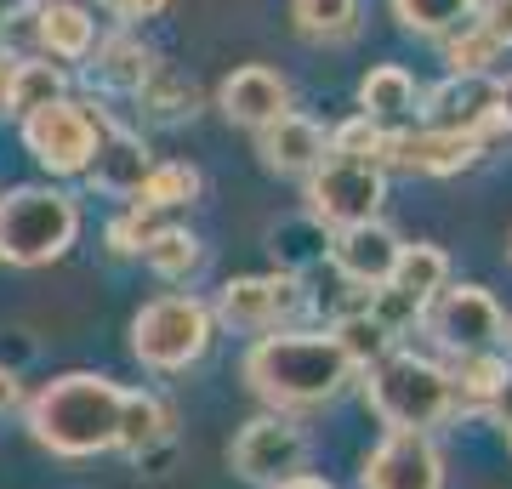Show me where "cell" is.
<instances>
[{
    "label": "cell",
    "instance_id": "1",
    "mask_svg": "<svg viewBox=\"0 0 512 489\" xmlns=\"http://www.w3.org/2000/svg\"><path fill=\"white\" fill-rule=\"evenodd\" d=\"M245 381L268 410L296 416V410L336 404L359 381V370L330 342V330H268L245 353Z\"/></svg>",
    "mask_w": 512,
    "mask_h": 489
},
{
    "label": "cell",
    "instance_id": "2",
    "mask_svg": "<svg viewBox=\"0 0 512 489\" xmlns=\"http://www.w3.org/2000/svg\"><path fill=\"white\" fill-rule=\"evenodd\" d=\"M120 399H126V387L109 376H97V370L52 376L35 399H23L29 438H35L40 450H52L57 461L103 455L120 438Z\"/></svg>",
    "mask_w": 512,
    "mask_h": 489
},
{
    "label": "cell",
    "instance_id": "3",
    "mask_svg": "<svg viewBox=\"0 0 512 489\" xmlns=\"http://www.w3.org/2000/svg\"><path fill=\"white\" fill-rule=\"evenodd\" d=\"M359 387H365L370 416L382 421L387 433H433L456 416L450 370L427 353H410V347H387L376 364H365Z\"/></svg>",
    "mask_w": 512,
    "mask_h": 489
},
{
    "label": "cell",
    "instance_id": "4",
    "mask_svg": "<svg viewBox=\"0 0 512 489\" xmlns=\"http://www.w3.org/2000/svg\"><path fill=\"white\" fill-rule=\"evenodd\" d=\"M80 239V200L57 182H23L0 194V262L6 268H52Z\"/></svg>",
    "mask_w": 512,
    "mask_h": 489
},
{
    "label": "cell",
    "instance_id": "5",
    "mask_svg": "<svg viewBox=\"0 0 512 489\" xmlns=\"http://www.w3.org/2000/svg\"><path fill=\"white\" fill-rule=\"evenodd\" d=\"M217 342V319H211V302L188 296V290H165L154 302L137 308L131 319V353L143 370H160V376H177L188 364H200Z\"/></svg>",
    "mask_w": 512,
    "mask_h": 489
},
{
    "label": "cell",
    "instance_id": "6",
    "mask_svg": "<svg viewBox=\"0 0 512 489\" xmlns=\"http://www.w3.org/2000/svg\"><path fill=\"white\" fill-rule=\"evenodd\" d=\"M302 217L319 222L325 234L353 228V222H376L387 200V171L376 160H348V154H325V165L302 177Z\"/></svg>",
    "mask_w": 512,
    "mask_h": 489
},
{
    "label": "cell",
    "instance_id": "7",
    "mask_svg": "<svg viewBox=\"0 0 512 489\" xmlns=\"http://www.w3.org/2000/svg\"><path fill=\"white\" fill-rule=\"evenodd\" d=\"M109 131V114L97 103H80V97H57L46 109H35L23 120V148L35 154L40 171L52 177H86L97 143Z\"/></svg>",
    "mask_w": 512,
    "mask_h": 489
},
{
    "label": "cell",
    "instance_id": "8",
    "mask_svg": "<svg viewBox=\"0 0 512 489\" xmlns=\"http://www.w3.org/2000/svg\"><path fill=\"white\" fill-rule=\"evenodd\" d=\"M308 313V285L302 273H245L211 296V319L217 330H239V336H268V330H291Z\"/></svg>",
    "mask_w": 512,
    "mask_h": 489
},
{
    "label": "cell",
    "instance_id": "9",
    "mask_svg": "<svg viewBox=\"0 0 512 489\" xmlns=\"http://www.w3.org/2000/svg\"><path fill=\"white\" fill-rule=\"evenodd\" d=\"M427 336L456 359V353H490L507 342V313L484 285H444L427 308H421Z\"/></svg>",
    "mask_w": 512,
    "mask_h": 489
},
{
    "label": "cell",
    "instance_id": "10",
    "mask_svg": "<svg viewBox=\"0 0 512 489\" xmlns=\"http://www.w3.org/2000/svg\"><path fill=\"white\" fill-rule=\"evenodd\" d=\"M490 154V143H478L467 131H444V126H387L376 165L382 171H404V177H456L473 171Z\"/></svg>",
    "mask_w": 512,
    "mask_h": 489
},
{
    "label": "cell",
    "instance_id": "11",
    "mask_svg": "<svg viewBox=\"0 0 512 489\" xmlns=\"http://www.w3.org/2000/svg\"><path fill=\"white\" fill-rule=\"evenodd\" d=\"M416 114L421 126L467 131L478 143L512 137V126L501 120V103H495V74H444L439 86H427L416 97Z\"/></svg>",
    "mask_w": 512,
    "mask_h": 489
},
{
    "label": "cell",
    "instance_id": "12",
    "mask_svg": "<svg viewBox=\"0 0 512 489\" xmlns=\"http://www.w3.org/2000/svg\"><path fill=\"white\" fill-rule=\"evenodd\" d=\"M228 467H234V478H245V484L274 489V484H285V478H296V472H308V438H302V427H296L291 416L268 410V416H256V421L239 427L234 450H228Z\"/></svg>",
    "mask_w": 512,
    "mask_h": 489
},
{
    "label": "cell",
    "instance_id": "13",
    "mask_svg": "<svg viewBox=\"0 0 512 489\" xmlns=\"http://www.w3.org/2000/svg\"><path fill=\"white\" fill-rule=\"evenodd\" d=\"M359 489H444V455L433 433H387L365 455Z\"/></svg>",
    "mask_w": 512,
    "mask_h": 489
},
{
    "label": "cell",
    "instance_id": "14",
    "mask_svg": "<svg viewBox=\"0 0 512 489\" xmlns=\"http://www.w3.org/2000/svg\"><path fill=\"white\" fill-rule=\"evenodd\" d=\"M399 245H404V239L393 234L382 217H376V222H353V228H336V234L325 239V256H330V268L342 273L348 285L382 290V285H387V273H393V262H399Z\"/></svg>",
    "mask_w": 512,
    "mask_h": 489
},
{
    "label": "cell",
    "instance_id": "15",
    "mask_svg": "<svg viewBox=\"0 0 512 489\" xmlns=\"http://www.w3.org/2000/svg\"><path fill=\"white\" fill-rule=\"evenodd\" d=\"M217 109L228 126L262 131L274 126L279 114H291V80L279 69H268V63H245V69H234L217 86Z\"/></svg>",
    "mask_w": 512,
    "mask_h": 489
},
{
    "label": "cell",
    "instance_id": "16",
    "mask_svg": "<svg viewBox=\"0 0 512 489\" xmlns=\"http://www.w3.org/2000/svg\"><path fill=\"white\" fill-rule=\"evenodd\" d=\"M256 154H262V165H268L274 177H313L330 154V137H325L319 120L291 109V114H279L274 126L256 131Z\"/></svg>",
    "mask_w": 512,
    "mask_h": 489
},
{
    "label": "cell",
    "instance_id": "17",
    "mask_svg": "<svg viewBox=\"0 0 512 489\" xmlns=\"http://www.w3.org/2000/svg\"><path fill=\"white\" fill-rule=\"evenodd\" d=\"M148 165H154V154H148L143 137L109 120V131H103L92 165H86V182H92L97 194H109V200H131V194H137V182L148 177Z\"/></svg>",
    "mask_w": 512,
    "mask_h": 489
},
{
    "label": "cell",
    "instance_id": "18",
    "mask_svg": "<svg viewBox=\"0 0 512 489\" xmlns=\"http://www.w3.org/2000/svg\"><path fill=\"white\" fill-rule=\"evenodd\" d=\"M40 57H57V63H86L97 46V18L80 6V0H40Z\"/></svg>",
    "mask_w": 512,
    "mask_h": 489
},
{
    "label": "cell",
    "instance_id": "19",
    "mask_svg": "<svg viewBox=\"0 0 512 489\" xmlns=\"http://www.w3.org/2000/svg\"><path fill=\"white\" fill-rule=\"evenodd\" d=\"M177 438V416L171 404L154 399V393H126L120 399V438L114 450H126L131 461H154V450H165Z\"/></svg>",
    "mask_w": 512,
    "mask_h": 489
},
{
    "label": "cell",
    "instance_id": "20",
    "mask_svg": "<svg viewBox=\"0 0 512 489\" xmlns=\"http://www.w3.org/2000/svg\"><path fill=\"white\" fill-rule=\"evenodd\" d=\"M416 74L404 69V63H370L365 80H359V114H370L376 126H399L416 114Z\"/></svg>",
    "mask_w": 512,
    "mask_h": 489
},
{
    "label": "cell",
    "instance_id": "21",
    "mask_svg": "<svg viewBox=\"0 0 512 489\" xmlns=\"http://www.w3.org/2000/svg\"><path fill=\"white\" fill-rule=\"evenodd\" d=\"M200 194H205L200 165H188V160H154V165H148V177L137 182V194H131L126 205H137V211H154V217H171V211L194 205Z\"/></svg>",
    "mask_w": 512,
    "mask_h": 489
},
{
    "label": "cell",
    "instance_id": "22",
    "mask_svg": "<svg viewBox=\"0 0 512 489\" xmlns=\"http://www.w3.org/2000/svg\"><path fill=\"white\" fill-rule=\"evenodd\" d=\"M160 57L148 52L137 35H109L92 46V80L103 91H114V97H131V91L148 80V69H154Z\"/></svg>",
    "mask_w": 512,
    "mask_h": 489
},
{
    "label": "cell",
    "instance_id": "23",
    "mask_svg": "<svg viewBox=\"0 0 512 489\" xmlns=\"http://www.w3.org/2000/svg\"><path fill=\"white\" fill-rule=\"evenodd\" d=\"M450 370V387H456V410H490L501 399V387L512 381V359H501V347L490 353H456Z\"/></svg>",
    "mask_w": 512,
    "mask_h": 489
},
{
    "label": "cell",
    "instance_id": "24",
    "mask_svg": "<svg viewBox=\"0 0 512 489\" xmlns=\"http://www.w3.org/2000/svg\"><path fill=\"white\" fill-rule=\"evenodd\" d=\"M444 285H450V256H444L439 245H427V239L399 245V262H393V273H387V290H399L404 302L427 308Z\"/></svg>",
    "mask_w": 512,
    "mask_h": 489
},
{
    "label": "cell",
    "instance_id": "25",
    "mask_svg": "<svg viewBox=\"0 0 512 489\" xmlns=\"http://www.w3.org/2000/svg\"><path fill=\"white\" fill-rule=\"evenodd\" d=\"M57 97H69V74H63V63H52V57H23V63H12L6 120H29L35 109H46V103H57Z\"/></svg>",
    "mask_w": 512,
    "mask_h": 489
},
{
    "label": "cell",
    "instance_id": "26",
    "mask_svg": "<svg viewBox=\"0 0 512 489\" xmlns=\"http://www.w3.org/2000/svg\"><path fill=\"white\" fill-rule=\"evenodd\" d=\"M131 97H137V109H143L148 120H165V126H177V120H194V114H200V86H194L188 74L165 69V63H154L148 80L131 91Z\"/></svg>",
    "mask_w": 512,
    "mask_h": 489
},
{
    "label": "cell",
    "instance_id": "27",
    "mask_svg": "<svg viewBox=\"0 0 512 489\" xmlns=\"http://www.w3.org/2000/svg\"><path fill=\"white\" fill-rule=\"evenodd\" d=\"M291 23L313 46H342L359 35V0H291Z\"/></svg>",
    "mask_w": 512,
    "mask_h": 489
},
{
    "label": "cell",
    "instance_id": "28",
    "mask_svg": "<svg viewBox=\"0 0 512 489\" xmlns=\"http://www.w3.org/2000/svg\"><path fill=\"white\" fill-rule=\"evenodd\" d=\"M478 0H393V18H399L404 35L416 40H444L450 29H461V23L473 18Z\"/></svg>",
    "mask_w": 512,
    "mask_h": 489
},
{
    "label": "cell",
    "instance_id": "29",
    "mask_svg": "<svg viewBox=\"0 0 512 489\" xmlns=\"http://www.w3.org/2000/svg\"><path fill=\"white\" fill-rule=\"evenodd\" d=\"M330 342L348 353L353 370H365V364L382 359L387 347H399V336H393V330H387L382 319H376V313L365 308V313H342V319L330 325Z\"/></svg>",
    "mask_w": 512,
    "mask_h": 489
},
{
    "label": "cell",
    "instance_id": "30",
    "mask_svg": "<svg viewBox=\"0 0 512 489\" xmlns=\"http://www.w3.org/2000/svg\"><path fill=\"white\" fill-rule=\"evenodd\" d=\"M143 262L160 273V279H188V273L205 262V245H200V234H188L177 222H160L154 239L143 245Z\"/></svg>",
    "mask_w": 512,
    "mask_h": 489
},
{
    "label": "cell",
    "instance_id": "31",
    "mask_svg": "<svg viewBox=\"0 0 512 489\" xmlns=\"http://www.w3.org/2000/svg\"><path fill=\"white\" fill-rule=\"evenodd\" d=\"M439 46H444V69L450 74H495V63H501V46L473 18L461 23V29H450Z\"/></svg>",
    "mask_w": 512,
    "mask_h": 489
},
{
    "label": "cell",
    "instance_id": "32",
    "mask_svg": "<svg viewBox=\"0 0 512 489\" xmlns=\"http://www.w3.org/2000/svg\"><path fill=\"white\" fill-rule=\"evenodd\" d=\"M0 57H6V63L40 57V18H35V0H29V6H12V12H0Z\"/></svg>",
    "mask_w": 512,
    "mask_h": 489
},
{
    "label": "cell",
    "instance_id": "33",
    "mask_svg": "<svg viewBox=\"0 0 512 489\" xmlns=\"http://www.w3.org/2000/svg\"><path fill=\"white\" fill-rule=\"evenodd\" d=\"M382 131L370 114H348L342 126H330V154H348V160H376V148H382Z\"/></svg>",
    "mask_w": 512,
    "mask_h": 489
},
{
    "label": "cell",
    "instance_id": "34",
    "mask_svg": "<svg viewBox=\"0 0 512 489\" xmlns=\"http://www.w3.org/2000/svg\"><path fill=\"white\" fill-rule=\"evenodd\" d=\"M165 217H154V211H137V205H126L120 217L109 222V251L114 256H143V245L154 239V228H160Z\"/></svg>",
    "mask_w": 512,
    "mask_h": 489
},
{
    "label": "cell",
    "instance_id": "35",
    "mask_svg": "<svg viewBox=\"0 0 512 489\" xmlns=\"http://www.w3.org/2000/svg\"><path fill=\"white\" fill-rule=\"evenodd\" d=\"M473 23L495 40V46H501V52H512V0H478Z\"/></svg>",
    "mask_w": 512,
    "mask_h": 489
},
{
    "label": "cell",
    "instance_id": "36",
    "mask_svg": "<svg viewBox=\"0 0 512 489\" xmlns=\"http://www.w3.org/2000/svg\"><path fill=\"white\" fill-rule=\"evenodd\" d=\"M97 6H103V12H109L114 23H148V18H160L165 6H171V0H97Z\"/></svg>",
    "mask_w": 512,
    "mask_h": 489
},
{
    "label": "cell",
    "instance_id": "37",
    "mask_svg": "<svg viewBox=\"0 0 512 489\" xmlns=\"http://www.w3.org/2000/svg\"><path fill=\"white\" fill-rule=\"evenodd\" d=\"M12 410H23V381L12 376L6 364H0V421L12 416Z\"/></svg>",
    "mask_w": 512,
    "mask_h": 489
},
{
    "label": "cell",
    "instance_id": "38",
    "mask_svg": "<svg viewBox=\"0 0 512 489\" xmlns=\"http://www.w3.org/2000/svg\"><path fill=\"white\" fill-rule=\"evenodd\" d=\"M495 103H501V120L512 126V74H495Z\"/></svg>",
    "mask_w": 512,
    "mask_h": 489
},
{
    "label": "cell",
    "instance_id": "39",
    "mask_svg": "<svg viewBox=\"0 0 512 489\" xmlns=\"http://www.w3.org/2000/svg\"><path fill=\"white\" fill-rule=\"evenodd\" d=\"M274 489H330V484L313 478V472H296V478H285V484H274Z\"/></svg>",
    "mask_w": 512,
    "mask_h": 489
},
{
    "label": "cell",
    "instance_id": "40",
    "mask_svg": "<svg viewBox=\"0 0 512 489\" xmlns=\"http://www.w3.org/2000/svg\"><path fill=\"white\" fill-rule=\"evenodd\" d=\"M6 86H12V63L0 57V120H6Z\"/></svg>",
    "mask_w": 512,
    "mask_h": 489
},
{
    "label": "cell",
    "instance_id": "41",
    "mask_svg": "<svg viewBox=\"0 0 512 489\" xmlns=\"http://www.w3.org/2000/svg\"><path fill=\"white\" fill-rule=\"evenodd\" d=\"M507 450H512V427H507Z\"/></svg>",
    "mask_w": 512,
    "mask_h": 489
},
{
    "label": "cell",
    "instance_id": "42",
    "mask_svg": "<svg viewBox=\"0 0 512 489\" xmlns=\"http://www.w3.org/2000/svg\"><path fill=\"white\" fill-rule=\"evenodd\" d=\"M507 256H512V245H507Z\"/></svg>",
    "mask_w": 512,
    "mask_h": 489
},
{
    "label": "cell",
    "instance_id": "43",
    "mask_svg": "<svg viewBox=\"0 0 512 489\" xmlns=\"http://www.w3.org/2000/svg\"><path fill=\"white\" fill-rule=\"evenodd\" d=\"M35 6H40V0H35Z\"/></svg>",
    "mask_w": 512,
    "mask_h": 489
},
{
    "label": "cell",
    "instance_id": "44",
    "mask_svg": "<svg viewBox=\"0 0 512 489\" xmlns=\"http://www.w3.org/2000/svg\"><path fill=\"white\" fill-rule=\"evenodd\" d=\"M507 336H512V330H507Z\"/></svg>",
    "mask_w": 512,
    "mask_h": 489
}]
</instances>
